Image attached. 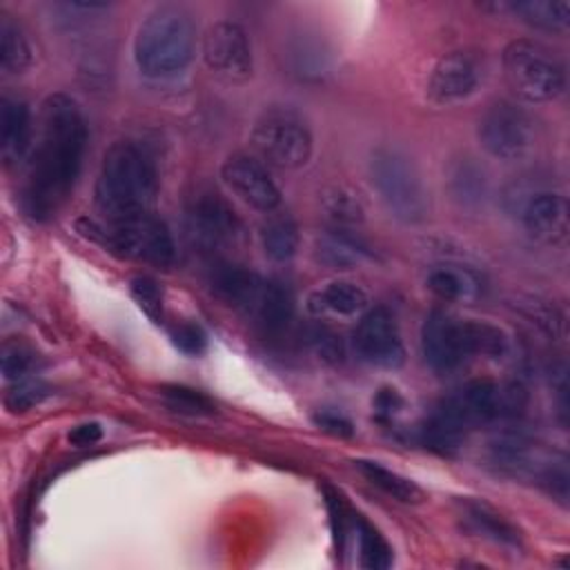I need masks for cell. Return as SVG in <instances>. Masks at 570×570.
<instances>
[{"label": "cell", "instance_id": "5bb4252c", "mask_svg": "<svg viewBox=\"0 0 570 570\" xmlns=\"http://www.w3.org/2000/svg\"><path fill=\"white\" fill-rule=\"evenodd\" d=\"M220 178L232 194L263 214L276 212L281 205V189L272 174L263 160L249 154H232L220 167Z\"/></svg>", "mask_w": 570, "mask_h": 570}, {"label": "cell", "instance_id": "4fadbf2b", "mask_svg": "<svg viewBox=\"0 0 570 570\" xmlns=\"http://www.w3.org/2000/svg\"><path fill=\"white\" fill-rule=\"evenodd\" d=\"M354 350L361 361L394 370L403 363L405 350L394 314L385 307L365 309L354 330Z\"/></svg>", "mask_w": 570, "mask_h": 570}, {"label": "cell", "instance_id": "e0dca14e", "mask_svg": "<svg viewBox=\"0 0 570 570\" xmlns=\"http://www.w3.org/2000/svg\"><path fill=\"white\" fill-rule=\"evenodd\" d=\"M33 138L31 111L27 102L2 96L0 100V151L7 163H18L29 151Z\"/></svg>", "mask_w": 570, "mask_h": 570}, {"label": "cell", "instance_id": "6da1fadb", "mask_svg": "<svg viewBox=\"0 0 570 570\" xmlns=\"http://www.w3.org/2000/svg\"><path fill=\"white\" fill-rule=\"evenodd\" d=\"M87 149V122L67 94L45 98L24 180V207L31 218H51L73 191Z\"/></svg>", "mask_w": 570, "mask_h": 570}, {"label": "cell", "instance_id": "7402d4cb", "mask_svg": "<svg viewBox=\"0 0 570 570\" xmlns=\"http://www.w3.org/2000/svg\"><path fill=\"white\" fill-rule=\"evenodd\" d=\"M450 196L461 207H479L488 196V178L485 171L468 156L456 158L448 167L445 176Z\"/></svg>", "mask_w": 570, "mask_h": 570}, {"label": "cell", "instance_id": "52a82bcc", "mask_svg": "<svg viewBox=\"0 0 570 570\" xmlns=\"http://www.w3.org/2000/svg\"><path fill=\"white\" fill-rule=\"evenodd\" d=\"M252 145L267 165L301 169L312 158L314 138L301 114L289 107H269L252 127Z\"/></svg>", "mask_w": 570, "mask_h": 570}, {"label": "cell", "instance_id": "4dcf8cb0", "mask_svg": "<svg viewBox=\"0 0 570 570\" xmlns=\"http://www.w3.org/2000/svg\"><path fill=\"white\" fill-rule=\"evenodd\" d=\"M465 323H468V341H470L472 356L499 358L505 354L508 338L499 327L483 321H465Z\"/></svg>", "mask_w": 570, "mask_h": 570}, {"label": "cell", "instance_id": "8992f818", "mask_svg": "<svg viewBox=\"0 0 570 570\" xmlns=\"http://www.w3.org/2000/svg\"><path fill=\"white\" fill-rule=\"evenodd\" d=\"M508 87L528 102H548L563 94L566 69L561 60L534 40H512L501 53Z\"/></svg>", "mask_w": 570, "mask_h": 570}, {"label": "cell", "instance_id": "603a6c76", "mask_svg": "<svg viewBox=\"0 0 570 570\" xmlns=\"http://www.w3.org/2000/svg\"><path fill=\"white\" fill-rule=\"evenodd\" d=\"M508 9L541 31L566 33L570 27V2L566 0H521L510 2Z\"/></svg>", "mask_w": 570, "mask_h": 570}, {"label": "cell", "instance_id": "484cf974", "mask_svg": "<svg viewBox=\"0 0 570 570\" xmlns=\"http://www.w3.org/2000/svg\"><path fill=\"white\" fill-rule=\"evenodd\" d=\"M354 465L372 485H376L385 494L394 497L396 501H403V503H421L423 501V490L414 481L401 476L399 472H394L376 461H365V459L354 461Z\"/></svg>", "mask_w": 570, "mask_h": 570}, {"label": "cell", "instance_id": "d590c367", "mask_svg": "<svg viewBox=\"0 0 570 570\" xmlns=\"http://www.w3.org/2000/svg\"><path fill=\"white\" fill-rule=\"evenodd\" d=\"M47 396V387L40 381H18L4 396V405L11 412H24L33 405H38Z\"/></svg>", "mask_w": 570, "mask_h": 570}, {"label": "cell", "instance_id": "d4e9b609", "mask_svg": "<svg viewBox=\"0 0 570 570\" xmlns=\"http://www.w3.org/2000/svg\"><path fill=\"white\" fill-rule=\"evenodd\" d=\"M258 236L263 252L276 263L289 261L298 249V227L289 214L269 212L261 223Z\"/></svg>", "mask_w": 570, "mask_h": 570}, {"label": "cell", "instance_id": "8fae6325", "mask_svg": "<svg viewBox=\"0 0 570 570\" xmlns=\"http://www.w3.org/2000/svg\"><path fill=\"white\" fill-rule=\"evenodd\" d=\"M421 352L434 372H452L470 356L468 323L454 318L445 309H432L421 327Z\"/></svg>", "mask_w": 570, "mask_h": 570}, {"label": "cell", "instance_id": "9c48e42d", "mask_svg": "<svg viewBox=\"0 0 570 570\" xmlns=\"http://www.w3.org/2000/svg\"><path fill=\"white\" fill-rule=\"evenodd\" d=\"M510 212L519 218L525 234L539 243L557 245L566 240L570 218L568 200L561 191L554 189H525L508 196Z\"/></svg>", "mask_w": 570, "mask_h": 570}, {"label": "cell", "instance_id": "4316f807", "mask_svg": "<svg viewBox=\"0 0 570 570\" xmlns=\"http://www.w3.org/2000/svg\"><path fill=\"white\" fill-rule=\"evenodd\" d=\"M31 65V47L11 16H0V67L4 73H22Z\"/></svg>", "mask_w": 570, "mask_h": 570}, {"label": "cell", "instance_id": "ab89813d", "mask_svg": "<svg viewBox=\"0 0 570 570\" xmlns=\"http://www.w3.org/2000/svg\"><path fill=\"white\" fill-rule=\"evenodd\" d=\"M100 436H102V428H100V423H82V425H76L69 434H67V439H69V443H73V445H78V448H87V445H94L96 441H100Z\"/></svg>", "mask_w": 570, "mask_h": 570}, {"label": "cell", "instance_id": "ba28073f", "mask_svg": "<svg viewBox=\"0 0 570 570\" xmlns=\"http://www.w3.org/2000/svg\"><path fill=\"white\" fill-rule=\"evenodd\" d=\"M476 138L492 158L521 160L534 147L537 127L523 107L510 100H497L481 114Z\"/></svg>", "mask_w": 570, "mask_h": 570}, {"label": "cell", "instance_id": "ac0fdd59", "mask_svg": "<svg viewBox=\"0 0 570 570\" xmlns=\"http://www.w3.org/2000/svg\"><path fill=\"white\" fill-rule=\"evenodd\" d=\"M314 254L318 263L332 269H350L370 258V247L350 229L332 227L316 238Z\"/></svg>", "mask_w": 570, "mask_h": 570}, {"label": "cell", "instance_id": "ffe728a7", "mask_svg": "<svg viewBox=\"0 0 570 570\" xmlns=\"http://www.w3.org/2000/svg\"><path fill=\"white\" fill-rule=\"evenodd\" d=\"M428 289L450 303H468L481 294L479 276L463 265H436L425 278Z\"/></svg>", "mask_w": 570, "mask_h": 570}, {"label": "cell", "instance_id": "83f0119b", "mask_svg": "<svg viewBox=\"0 0 570 570\" xmlns=\"http://www.w3.org/2000/svg\"><path fill=\"white\" fill-rule=\"evenodd\" d=\"M321 207H323L327 220L332 223V227L350 229V227L358 225L365 216V207H363L358 194H354L350 187H343V185H334V187L325 189L321 196Z\"/></svg>", "mask_w": 570, "mask_h": 570}, {"label": "cell", "instance_id": "9a60e30c", "mask_svg": "<svg viewBox=\"0 0 570 570\" xmlns=\"http://www.w3.org/2000/svg\"><path fill=\"white\" fill-rule=\"evenodd\" d=\"M481 80L479 60L468 51H450L434 65L428 82V94L439 105L465 100Z\"/></svg>", "mask_w": 570, "mask_h": 570}, {"label": "cell", "instance_id": "d6986e66", "mask_svg": "<svg viewBox=\"0 0 570 570\" xmlns=\"http://www.w3.org/2000/svg\"><path fill=\"white\" fill-rule=\"evenodd\" d=\"M212 289L229 305L238 307L240 312H247L249 303L254 301L263 276H258L252 269H245L243 265H234V263H218L212 269L209 276Z\"/></svg>", "mask_w": 570, "mask_h": 570}, {"label": "cell", "instance_id": "74e56055", "mask_svg": "<svg viewBox=\"0 0 570 570\" xmlns=\"http://www.w3.org/2000/svg\"><path fill=\"white\" fill-rule=\"evenodd\" d=\"M314 423H316L321 430H325V432H330V434H334V436H352V434H354V425L350 423V419H345V416L338 414V412L323 410V412H318V414L314 416Z\"/></svg>", "mask_w": 570, "mask_h": 570}, {"label": "cell", "instance_id": "7a4b0ae2", "mask_svg": "<svg viewBox=\"0 0 570 570\" xmlns=\"http://www.w3.org/2000/svg\"><path fill=\"white\" fill-rule=\"evenodd\" d=\"M158 169L154 156L134 140L114 142L96 178V207L107 220H125L154 212Z\"/></svg>", "mask_w": 570, "mask_h": 570}, {"label": "cell", "instance_id": "f35d334b", "mask_svg": "<svg viewBox=\"0 0 570 570\" xmlns=\"http://www.w3.org/2000/svg\"><path fill=\"white\" fill-rule=\"evenodd\" d=\"M401 405H403V399L394 387H381L379 394L374 396V410L379 416L390 419L401 410Z\"/></svg>", "mask_w": 570, "mask_h": 570}, {"label": "cell", "instance_id": "3957f363", "mask_svg": "<svg viewBox=\"0 0 570 570\" xmlns=\"http://www.w3.org/2000/svg\"><path fill=\"white\" fill-rule=\"evenodd\" d=\"M196 51V20L180 4L156 7L138 27L134 60L147 78H169L187 69Z\"/></svg>", "mask_w": 570, "mask_h": 570}, {"label": "cell", "instance_id": "277c9868", "mask_svg": "<svg viewBox=\"0 0 570 570\" xmlns=\"http://www.w3.org/2000/svg\"><path fill=\"white\" fill-rule=\"evenodd\" d=\"M370 180L396 220L419 225L430 216V194L419 167L403 149L376 147L370 156Z\"/></svg>", "mask_w": 570, "mask_h": 570}, {"label": "cell", "instance_id": "836d02e7", "mask_svg": "<svg viewBox=\"0 0 570 570\" xmlns=\"http://www.w3.org/2000/svg\"><path fill=\"white\" fill-rule=\"evenodd\" d=\"M160 396L165 399V403L180 412V414H209L214 410L212 401L200 394L198 390H191V387H185V385H163L160 387Z\"/></svg>", "mask_w": 570, "mask_h": 570}, {"label": "cell", "instance_id": "44dd1931", "mask_svg": "<svg viewBox=\"0 0 570 570\" xmlns=\"http://www.w3.org/2000/svg\"><path fill=\"white\" fill-rule=\"evenodd\" d=\"M492 463L508 474H528L541 472L546 465L543 459L537 456L534 445L521 434H501L490 443Z\"/></svg>", "mask_w": 570, "mask_h": 570}, {"label": "cell", "instance_id": "1f68e13d", "mask_svg": "<svg viewBox=\"0 0 570 570\" xmlns=\"http://www.w3.org/2000/svg\"><path fill=\"white\" fill-rule=\"evenodd\" d=\"M358 552H361V566L370 570H383L392 563V550L385 543V539L367 523H361L358 528Z\"/></svg>", "mask_w": 570, "mask_h": 570}, {"label": "cell", "instance_id": "f1b7e54d", "mask_svg": "<svg viewBox=\"0 0 570 570\" xmlns=\"http://www.w3.org/2000/svg\"><path fill=\"white\" fill-rule=\"evenodd\" d=\"M289 58H292V69L301 80H323V76L330 69L327 49L316 40L301 38L292 47Z\"/></svg>", "mask_w": 570, "mask_h": 570}, {"label": "cell", "instance_id": "d6a6232c", "mask_svg": "<svg viewBox=\"0 0 570 570\" xmlns=\"http://www.w3.org/2000/svg\"><path fill=\"white\" fill-rule=\"evenodd\" d=\"M2 374L7 381L18 383L29 376V372L36 365V354L31 347H27L20 341H4L2 345Z\"/></svg>", "mask_w": 570, "mask_h": 570}, {"label": "cell", "instance_id": "5b68a950", "mask_svg": "<svg viewBox=\"0 0 570 570\" xmlns=\"http://www.w3.org/2000/svg\"><path fill=\"white\" fill-rule=\"evenodd\" d=\"M78 232L120 258L167 267L176 256L171 232L154 212L125 220H107V225L85 218L78 223Z\"/></svg>", "mask_w": 570, "mask_h": 570}, {"label": "cell", "instance_id": "2e32d148", "mask_svg": "<svg viewBox=\"0 0 570 570\" xmlns=\"http://www.w3.org/2000/svg\"><path fill=\"white\" fill-rule=\"evenodd\" d=\"M263 332L278 334L283 332L294 314V298L292 292L272 278H263L254 301L245 312Z\"/></svg>", "mask_w": 570, "mask_h": 570}, {"label": "cell", "instance_id": "7c38bea8", "mask_svg": "<svg viewBox=\"0 0 570 570\" xmlns=\"http://www.w3.org/2000/svg\"><path fill=\"white\" fill-rule=\"evenodd\" d=\"M203 58L214 73L234 82L247 80L254 69L249 36L232 20H218L205 31Z\"/></svg>", "mask_w": 570, "mask_h": 570}, {"label": "cell", "instance_id": "e575fe53", "mask_svg": "<svg viewBox=\"0 0 570 570\" xmlns=\"http://www.w3.org/2000/svg\"><path fill=\"white\" fill-rule=\"evenodd\" d=\"M131 296L138 303V307L154 321H163V294L158 289V283L149 276H136L131 281Z\"/></svg>", "mask_w": 570, "mask_h": 570}, {"label": "cell", "instance_id": "8d00e7d4", "mask_svg": "<svg viewBox=\"0 0 570 570\" xmlns=\"http://www.w3.org/2000/svg\"><path fill=\"white\" fill-rule=\"evenodd\" d=\"M169 338L183 354H189V356H198L207 347V334L203 332V327L198 323L174 325L169 332Z\"/></svg>", "mask_w": 570, "mask_h": 570}, {"label": "cell", "instance_id": "f546056e", "mask_svg": "<svg viewBox=\"0 0 570 570\" xmlns=\"http://www.w3.org/2000/svg\"><path fill=\"white\" fill-rule=\"evenodd\" d=\"M465 514H468V521L474 525V530L485 534L488 539L503 546H519V532L505 519H501V514L492 512L488 505L468 503Z\"/></svg>", "mask_w": 570, "mask_h": 570}, {"label": "cell", "instance_id": "cb8c5ba5", "mask_svg": "<svg viewBox=\"0 0 570 570\" xmlns=\"http://www.w3.org/2000/svg\"><path fill=\"white\" fill-rule=\"evenodd\" d=\"M312 309L354 316L367 309V294L352 281H332L312 296Z\"/></svg>", "mask_w": 570, "mask_h": 570}, {"label": "cell", "instance_id": "30bf717a", "mask_svg": "<svg viewBox=\"0 0 570 570\" xmlns=\"http://www.w3.org/2000/svg\"><path fill=\"white\" fill-rule=\"evenodd\" d=\"M187 232L203 249H225L240 236L234 207L214 189H198L187 203Z\"/></svg>", "mask_w": 570, "mask_h": 570}]
</instances>
